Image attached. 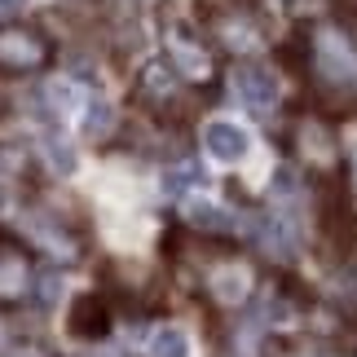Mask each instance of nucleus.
I'll return each mask as SVG.
<instances>
[{
  "mask_svg": "<svg viewBox=\"0 0 357 357\" xmlns=\"http://www.w3.org/2000/svg\"><path fill=\"white\" fill-rule=\"evenodd\" d=\"M49 62H53V45L36 26H22V22L0 26V71L5 75H36Z\"/></svg>",
  "mask_w": 357,
  "mask_h": 357,
  "instance_id": "f03ea898",
  "label": "nucleus"
},
{
  "mask_svg": "<svg viewBox=\"0 0 357 357\" xmlns=\"http://www.w3.org/2000/svg\"><path fill=\"white\" fill-rule=\"evenodd\" d=\"M203 142H208V150L221 163H238L247 155V132L238 128V123H225V119H216L208 123V132H203Z\"/></svg>",
  "mask_w": 357,
  "mask_h": 357,
  "instance_id": "1a4fd4ad",
  "label": "nucleus"
},
{
  "mask_svg": "<svg viewBox=\"0 0 357 357\" xmlns=\"http://www.w3.org/2000/svg\"><path fill=\"white\" fill-rule=\"evenodd\" d=\"M31 291V252L0 234V305H18Z\"/></svg>",
  "mask_w": 357,
  "mask_h": 357,
  "instance_id": "7ed1b4c3",
  "label": "nucleus"
},
{
  "mask_svg": "<svg viewBox=\"0 0 357 357\" xmlns=\"http://www.w3.org/2000/svg\"><path fill=\"white\" fill-rule=\"evenodd\" d=\"M309 66H313V79L326 93H353L357 89V45L349 36L318 31L309 40Z\"/></svg>",
  "mask_w": 357,
  "mask_h": 357,
  "instance_id": "f257e3e1",
  "label": "nucleus"
},
{
  "mask_svg": "<svg viewBox=\"0 0 357 357\" xmlns=\"http://www.w3.org/2000/svg\"><path fill=\"white\" fill-rule=\"evenodd\" d=\"M238 93L247 98L252 111H269L278 102V84H273V75L265 66H238Z\"/></svg>",
  "mask_w": 357,
  "mask_h": 357,
  "instance_id": "9d476101",
  "label": "nucleus"
},
{
  "mask_svg": "<svg viewBox=\"0 0 357 357\" xmlns=\"http://www.w3.org/2000/svg\"><path fill=\"white\" fill-rule=\"evenodd\" d=\"M300 155H305L309 168L331 172L335 163H340V142H335V132L326 128L322 119H305V128H300Z\"/></svg>",
  "mask_w": 357,
  "mask_h": 357,
  "instance_id": "423d86ee",
  "label": "nucleus"
},
{
  "mask_svg": "<svg viewBox=\"0 0 357 357\" xmlns=\"http://www.w3.org/2000/svg\"><path fill=\"white\" fill-rule=\"evenodd\" d=\"M9 357H36V353L31 349H18V353H9Z\"/></svg>",
  "mask_w": 357,
  "mask_h": 357,
  "instance_id": "f3484780",
  "label": "nucleus"
},
{
  "mask_svg": "<svg viewBox=\"0 0 357 357\" xmlns=\"http://www.w3.org/2000/svg\"><path fill=\"white\" fill-rule=\"evenodd\" d=\"M208 291L221 300V305H243L247 291H252V269L243 265V260H221L212 273H208Z\"/></svg>",
  "mask_w": 357,
  "mask_h": 357,
  "instance_id": "0eeeda50",
  "label": "nucleus"
},
{
  "mask_svg": "<svg viewBox=\"0 0 357 357\" xmlns=\"http://www.w3.org/2000/svg\"><path fill=\"white\" fill-rule=\"evenodd\" d=\"M150 353L155 357H190V340H185V331H176V326H163V331H155V340H150Z\"/></svg>",
  "mask_w": 357,
  "mask_h": 357,
  "instance_id": "f8f14e48",
  "label": "nucleus"
},
{
  "mask_svg": "<svg viewBox=\"0 0 357 357\" xmlns=\"http://www.w3.org/2000/svg\"><path fill=\"white\" fill-rule=\"evenodd\" d=\"M190 225L208 229V234H234V216H225L216 203H195L190 208Z\"/></svg>",
  "mask_w": 357,
  "mask_h": 357,
  "instance_id": "9b49d317",
  "label": "nucleus"
},
{
  "mask_svg": "<svg viewBox=\"0 0 357 357\" xmlns=\"http://www.w3.org/2000/svg\"><path fill=\"white\" fill-rule=\"evenodd\" d=\"M111 128H115V111H111L106 102H89V111H84V137L102 142Z\"/></svg>",
  "mask_w": 357,
  "mask_h": 357,
  "instance_id": "ddd939ff",
  "label": "nucleus"
},
{
  "mask_svg": "<svg viewBox=\"0 0 357 357\" xmlns=\"http://www.w3.org/2000/svg\"><path fill=\"white\" fill-rule=\"evenodd\" d=\"M195 181H203V168L199 163H181V168H172L168 176H163V195H181V190L195 185Z\"/></svg>",
  "mask_w": 357,
  "mask_h": 357,
  "instance_id": "4468645a",
  "label": "nucleus"
},
{
  "mask_svg": "<svg viewBox=\"0 0 357 357\" xmlns=\"http://www.w3.org/2000/svg\"><path fill=\"white\" fill-rule=\"evenodd\" d=\"M58 296H62V282L53 278V273H49V278H40V305H53Z\"/></svg>",
  "mask_w": 357,
  "mask_h": 357,
  "instance_id": "dca6fc26",
  "label": "nucleus"
},
{
  "mask_svg": "<svg viewBox=\"0 0 357 357\" xmlns=\"http://www.w3.org/2000/svg\"><path fill=\"white\" fill-rule=\"evenodd\" d=\"M106 331H111V309L98 296H79L71 309V335L75 340H102Z\"/></svg>",
  "mask_w": 357,
  "mask_h": 357,
  "instance_id": "6e6552de",
  "label": "nucleus"
},
{
  "mask_svg": "<svg viewBox=\"0 0 357 357\" xmlns=\"http://www.w3.org/2000/svg\"><path fill=\"white\" fill-rule=\"evenodd\" d=\"M137 102L150 106V111H163L172 98H176V71L168 66V58H159V62H146L142 66V75H137Z\"/></svg>",
  "mask_w": 357,
  "mask_h": 357,
  "instance_id": "39448f33",
  "label": "nucleus"
},
{
  "mask_svg": "<svg viewBox=\"0 0 357 357\" xmlns=\"http://www.w3.org/2000/svg\"><path fill=\"white\" fill-rule=\"evenodd\" d=\"M168 66L185 79H212V53L195 31H181L172 26L168 31Z\"/></svg>",
  "mask_w": 357,
  "mask_h": 357,
  "instance_id": "20e7f679",
  "label": "nucleus"
},
{
  "mask_svg": "<svg viewBox=\"0 0 357 357\" xmlns=\"http://www.w3.org/2000/svg\"><path fill=\"white\" fill-rule=\"evenodd\" d=\"M45 150H49V163H53V168H58L62 176L75 168V155H71V146H66L62 137H49V142H45Z\"/></svg>",
  "mask_w": 357,
  "mask_h": 357,
  "instance_id": "2eb2a0df",
  "label": "nucleus"
}]
</instances>
